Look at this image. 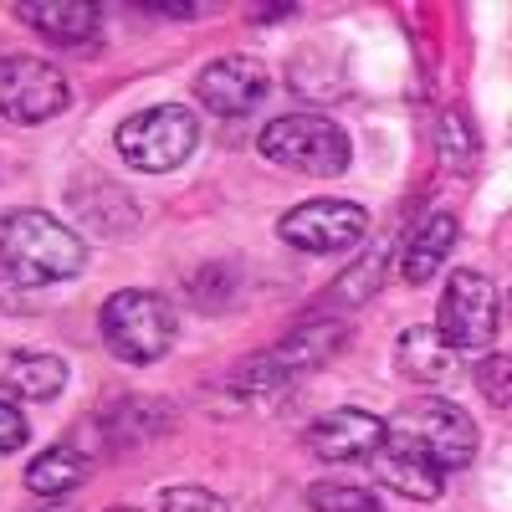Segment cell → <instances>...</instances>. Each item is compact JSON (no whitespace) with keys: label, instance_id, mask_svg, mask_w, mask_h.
I'll return each mask as SVG.
<instances>
[{"label":"cell","instance_id":"obj_1","mask_svg":"<svg viewBox=\"0 0 512 512\" xmlns=\"http://www.w3.org/2000/svg\"><path fill=\"white\" fill-rule=\"evenodd\" d=\"M88 267V241L72 226L41 216V210H11L0 221V272L21 287L67 282Z\"/></svg>","mask_w":512,"mask_h":512},{"label":"cell","instance_id":"obj_2","mask_svg":"<svg viewBox=\"0 0 512 512\" xmlns=\"http://www.w3.org/2000/svg\"><path fill=\"white\" fill-rule=\"evenodd\" d=\"M384 441L425 456L441 472H461L477 456V420L441 395H415L384 420Z\"/></svg>","mask_w":512,"mask_h":512},{"label":"cell","instance_id":"obj_3","mask_svg":"<svg viewBox=\"0 0 512 512\" xmlns=\"http://www.w3.org/2000/svg\"><path fill=\"white\" fill-rule=\"evenodd\" d=\"M175 308L164 303L159 292H144V287H123L113 292L103 313H98V333L113 359L123 364H154L175 349Z\"/></svg>","mask_w":512,"mask_h":512},{"label":"cell","instance_id":"obj_4","mask_svg":"<svg viewBox=\"0 0 512 512\" xmlns=\"http://www.w3.org/2000/svg\"><path fill=\"white\" fill-rule=\"evenodd\" d=\"M256 149L262 159L297 169V175H313V180H333L349 169V134L323 113H282L272 118L262 134H256Z\"/></svg>","mask_w":512,"mask_h":512},{"label":"cell","instance_id":"obj_5","mask_svg":"<svg viewBox=\"0 0 512 512\" xmlns=\"http://www.w3.org/2000/svg\"><path fill=\"white\" fill-rule=\"evenodd\" d=\"M502 328V292L492 287L487 272H451L446 292H441V318H436V333L451 354H487L492 338Z\"/></svg>","mask_w":512,"mask_h":512},{"label":"cell","instance_id":"obj_6","mask_svg":"<svg viewBox=\"0 0 512 512\" xmlns=\"http://www.w3.org/2000/svg\"><path fill=\"white\" fill-rule=\"evenodd\" d=\"M200 144V123L190 108H144L134 118L118 123V154L123 164L144 169V175H164V169H180Z\"/></svg>","mask_w":512,"mask_h":512},{"label":"cell","instance_id":"obj_7","mask_svg":"<svg viewBox=\"0 0 512 512\" xmlns=\"http://www.w3.org/2000/svg\"><path fill=\"white\" fill-rule=\"evenodd\" d=\"M277 236L297 251H313V256H333V251H349L369 236V210L354 205V200H333V195H318V200H303L292 205Z\"/></svg>","mask_w":512,"mask_h":512},{"label":"cell","instance_id":"obj_8","mask_svg":"<svg viewBox=\"0 0 512 512\" xmlns=\"http://www.w3.org/2000/svg\"><path fill=\"white\" fill-rule=\"evenodd\" d=\"M62 108H67V77L52 62L26 57V52L0 62V118L31 128V123L57 118Z\"/></svg>","mask_w":512,"mask_h":512},{"label":"cell","instance_id":"obj_9","mask_svg":"<svg viewBox=\"0 0 512 512\" xmlns=\"http://www.w3.org/2000/svg\"><path fill=\"white\" fill-rule=\"evenodd\" d=\"M303 446L318 461H369L384 446V420L369 410H354V405L328 410L303 431Z\"/></svg>","mask_w":512,"mask_h":512},{"label":"cell","instance_id":"obj_10","mask_svg":"<svg viewBox=\"0 0 512 512\" xmlns=\"http://www.w3.org/2000/svg\"><path fill=\"white\" fill-rule=\"evenodd\" d=\"M267 93V67L251 62V57H221L210 62L200 77H195V98L210 108V113H251Z\"/></svg>","mask_w":512,"mask_h":512},{"label":"cell","instance_id":"obj_11","mask_svg":"<svg viewBox=\"0 0 512 512\" xmlns=\"http://www.w3.org/2000/svg\"><path fill=\"white\" fill-rule=\"evenodd\" d=\"M67 390V364L57 354L11 349L0 354V395L6 400H57Z\"/></svg>","mask_w":512,"mask_h":512},{"label":"cell","instance_id":"obj_12","mask_svg":"<svg viewBox=\"0 0 512 512\" xmlns=\"http://www.w3.org/2000/svg\"><path fill=\"white\" fill-rule=\"evenodd\" d=\"M369 466H374L379 487H390V492H400V497H415V502H431V497H441V487H446L441 466H431V461L415 456V451H400V446H390V441L369 456Z\"/></svg>","mask_w":512,"mask_h":512},{"label":"cell","instance_id":"obj_13","mask_svg":"<svg viewBox=\"0 0 512 512\" xmlns=\"http://www.w3.org/2000/svg\"><path fill=\"white\" fill-rule=\"evenodd\" d=\"M451 246H456V216H451V210H436L431 221H420V226L410 231V241H405V251H400V277H405L410 287H425V282L446 267Z\"/></svg>","mask_w":512,"mask_h":512},{"label":"cell","instance_id":"obj_14","mask_svg":"<svg viewBox=\"0 0 512 512\" xmlns=\"http://www.w3.org/2000/svg\"><path fill=\"white\" fill-rule=\"evenodd\" d=\"M16 16L47 41H62V47H77L98 31V6H82V0H21Z\"/></svg>","mask_w":512,"mask_h":512},{"label":"cell","instance_id":"obj_15","mask_svg":"<svg viewBox=\"0 0 512 512\" xmlns=\"http://www.w3.org/2000/svg\"><path fill=\"white\" fill-rule=\"evenodd\" d=\"M169 405L159 400H118L98 415V436L118 451V446H139V441H154L159 431H169Z\"/></svg>","mask_w":512,"mask_h":512},{"label":"cell","instance_id":"obj_16","mask_svg":"<svg viewBox=\"0 0 512 512\" xmlns=\"http://www.w3.org/2000/svg\"><path fill=\"white\" fill-rule=\"evenodd\" d=\"M88 472H93V456L82 446H72V441H62V446H47L26 466V487L36 497H67V492H77L82 482H88Z\"/></svg>","mask_w":512,"mask_h":512},{"label":"cell","instance_id":"obj_17","mask_svg":"<svg viewBox=\"0 0 512 512\" xmlns=\"http://www.w3.org/2000/svg\"><path fill=\"white\" fill-rule=\"evenodd\" d=\"M451 359H456V354L441 344L436 328H405V333H400L395 364H400L405 379H415V384H441L446 369H451Z\"/></svg>","mask_w":512,"mask_h":512},{"label":"cell","instance_id":"obj_18","mask_svg":"<svg viewBox=\"0 0 512 512\" xmlns=\"http://www.w3.org/2000/svg\"><path fill=\"white\" fill-rule=\"evenodd\" d=\"M308 507L313 512H379V497L369 487H349V482H318V487H308Z\"/></svg>","mask_w":512,"mask_h":512},{"label":"cell","instance_id":"obj_19","mask_svg":"<svg viewBox=\"0 0 512 512\" xmlns=\"http://www.w3.org/2000/svg\"><path fill=\"white\" fill-rule=\"evenodd\" d=\"M159 512H231V507L205 487H169L159 497Z\"/></svg>","mask_w":512,"mask_h":512},{"label":"cell","instance_id":"obj_20","mask_svg":"<svg viewBox=\"0 0 512 512\" xmlns=\"http://www.w3.org/2000/svg\"><path fill=\"white\" fill-rule=\"evenodd\" d=\"M26 436H31V425H26V415L0 395V456H11V451H21L26 446Z\"/></svg>","mask_w":512,"mask_h":512},{"label":"cell","instance_id":"obj_21","mask_svg":"<svg viewBox=\"0 0 512 512\" xmlns=\"http://www.w3.org/2000/svg\"><path fill=\"white\" fill-rule=\"evenodd\" d=\"M482 395L492 405H507V354H497L487 369H482Z\"/></svg>","mask_w":512,"mask_h":512},{"label":"cell","instance_id":"obj_22","mask_svg":"<svg viewBox=\"0 0 512 512\" xmlns=\"http://www.w3.org/2000/svg\"><path fill=\"white\" fill-rule=\"evenodd\" d=\"M31 512H72V507H62V502H52V507H31Z\"/></svg>","mask_w":512,"mask_h":512},{"label":"cell","instance_id":"obj_23","mask_svg":"<svg viewBox=\"0 0 512 512\" xmlns=\"http://www.w3.org/2000/svg\"><path fill=\"white\" fill-rule=\"evenodd\" d=\"M108 512H139V507H108Z\"/></svg>","mask_w":512,"mask_h":512}]
</instances>
